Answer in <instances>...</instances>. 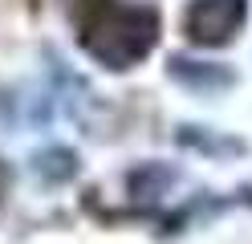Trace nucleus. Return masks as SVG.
I'll return each mask as SVG.
<instances>
[{"mask_svg":"<svg viewBox=\"0 0 252 244\" xmlns=\"http://www.w3.org/2000/svg\"><path fill=\"white\" fill-rule=\"evenodd\" d=\"M159 41V12L147 4H114L94 12L77 33V45L106 65V70H130Z\"/></svg>","mask_w":252,"mask_h":244,"instance_id":"obj_1","label":"nucleus"},{"mask_svg":"<svg viewBox=\"0 0 252 244\" xmlns=\"http://www.w3.org/2000/svg\"><path fill=\"white\" fill-rule=\"evenodd\" d=\"M244 16H248V0H191V8L183 16V33L191 45L216 49L240 33Z\"/></svg>","mask_w":252,"mask_h":244,"instance_id":"obj_2","label":"nucleus"},{"mask_svg":"<svg viewBox=\"0 0 252 244\" xmlns=\"http://www.w3.org/2000/svg\"><path fill=\"white\" fill-rule=\"evenodd\" d=\"M167 77L179 81L187 90H199V94H220V90H232L236 86V73L220 61H195V57H171L167 61Z\"/></svg>","mask_w":252,"mask_h":244,"instance_id":"obj_3","label":"nucleus"},{"mask_svg":"<svg viewBox=\"0 0 252 244\" xmlns=\"http://www.w3.org/2000/svg\"><path fill=\"white\" fill-rule=\"evenodd\" d=\"M33 171L41 183H65V179L77 175V155L69 146H45V151L33 155Z\"/></svg>","mask_w":252,"mask_h":244,"instance_id":"obj_4","label":"nucleus"},{"mask_svg":"<svg viewBox=\"0 0 252 244\" xmlns=\"http://www.w3.org/2000/svg\"><path fill=\"white\" fill-rule=\"evenodd\" d=\"M179 142L195 146V151H208V155H236L244 151L236 139H220V135H203V126H179Z\"/></svg>","mask_w":252,"mask_h":244,"instance_id":"obj_5","label":"nucleus"}]
</instances>
